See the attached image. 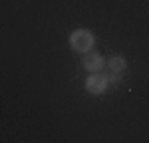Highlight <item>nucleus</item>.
<instances>
[{
    "label": "nucleus",
    "mask_w": 149,
    "mask_h": 143,
    "mask_svg": "<svg viewBox=\"0 0 149 143\" xmlns=\"http://www.w3.org/2000/svg\"><path fill=\"white\" fill-rule=\"evenodd\" d=\"M68 44L70 48L74 50V52H78V54H86V52H90L95 44V36L90 32V30H86V28H78V30H74L68 38Z\"/></svg>",
    "instance_id": "nucleus-1"
},
{
    "label": "nucleus",
    "mask_w": 149,
    "mask_h": 143,
    "mask_svg": "<svg viewBox=\"0 0 149 143\" xmlns=\"http://www.w3.org/2000/svg\"><path fill=\"white\" fill-rule=\"evenodd\" d=\"M86 90H88V94H92V95H102L103 92L107 90V78H105V76H100V74L88 76V80H86Z\"/></svg>",
    "instance_id": "nucleus-3"
},
{
    "label": "nucleus",
    "mask_w": 149,
    "mask_h": 143,
    "mask_svg": "<svg viewBox=\"0 0 149 143\" xmlns=\"http://www.w3.org/2000/svg\"><path fill=\"white\" fill-rule=\"evenodd\" d=\"M81 66H84V70H88L90 74H95V72H100L105 66V60H103L102 54H97V52H86L84 54V58H81Z\"/></svg>",
    "instance_id": "nucleus-2"
},
{
    "label": "nucleus",
    "mask_w": 149,
    "mask_h": 143,
    "mask_svg": "<svg viewBox=\"0 0 149 143\" xmlns=\"http://www.w3.org/2000/svg\"><path fill=\"white\" fill-rule=\"evenodd\" d=\"M107 68L113 72V74H121V72L127 68V62L123 56H119V54H115V56H111V58L107 60Z\"/></svg>",
    "instance_id": "nucleus-4"
}]
</instances>
